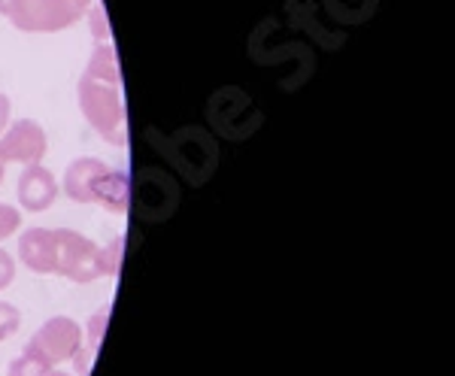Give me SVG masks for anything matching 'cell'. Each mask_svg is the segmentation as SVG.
<instances>
[{
	"label": "cell",
	"mask_w": 455,
	"mask_h": 376,
	"mask_svg": "<svg viewBox=\"0 0 455 376\" xmlns=\"http://www.w3.org/2000/svg\"><path fill=\"white\" fill-rule=\"evenodd\" d=\"M64 195L76 204H98L109 212H128L131 180L98 158H76L64 173Z\"/></svg>",
	"instance_id": "1"
},
{
	"label": "cell",
	"mask_w": 455,
	"mask_h": 376,
	"mask_svg": "<svg viewBox=\"0 0 455 376\" xmlns=\"http://www.w3.org/2000/svg\"><path fill=\"white\" fill-rule=\"evenodd\" d=\"M92 0H0V12L28 34H55L79 21Z\"/></svg>",
	"instance_id": "2"
},
{
	"label": "cell",
	"mask_w": 455,
	"mask_h": 376,
	"mask_svg": "<svg viewBox=\"0 0 455 376\" xmlns=\"http://www.w3.org/2000/svg\"><path fill=\"white\" fill-rule=\"evenodd\" d=\"M79 109L94 131L113 146L128 143V116H124V103L119 85L98 83V79H79Z\"/></svg>",
	"instance_id": "3"
},
{
	"label": "cell",
	"mask_w": 455,
	"mask_h": 376,
	"mask_svg": "<svg viewBox=\"0 0 455 376\" xmlns=\"http://www.w3.org/2000/svg\"><path fill=\"white\" fill-rule=\"evenodd\" d=\"M58 258L55 276H64L70 283H92L100 276V246L70 228H55Z\"/></svg>",
	"instance_id": "4"
},
{
	"label": "cell",
	"mask_w": 455,
	"mask_h": 376,
	"mask_svg": "<svg viewBox=\"0 0 455 376\" xmlns=\"http://www.w3.org/2000/svg\"><path fill=\"white\" fill-rule=\"evenodd\" d=\"M83 334L85 331L73 319H68V316H55V319H49L46 325L36 331L25 349L40 358H46L49 364L55 367V364H61V361H70L79 349H83L85 346Z\"/></svg>",
	"instance_id": "5"
},
{
	"label": "cell",
	"mask_w": 455,
	"mask_h": 376,
	"mask_svg": "<svg viewBox=\"0 0 455 376\" xmlns=\"http://www.w3.org/2000/svg\"><path fill=\"white\" fill-rule=\"evenodd\" d=\"M0 155L6 161H19V164H40L46 155V131L34 119H19L4 131L0 140Z\"/></svg>",
	"instance_id": "6"
},
{
	"label": "cell",
	"mask_w": 455,
	"mask_h": 376,
	"mask_svg": "<svg viewBox=\"0 0 455 376\" xmlns=\"http://www.w3.org/2000/svg\"><path fill=\"white\" fill-rule=\"evenodd\" d=\"M19 258L31 274L52 276L58 258V240L52 228H28L19 237Z\"/></svg>",
	"instance_id": "7"
},
{
	"label": "cell",
	"mask_w": 455,
	"mask_h": 376,
	"mask_svg": "<svg viewBox=\"0 0 455 376\" xmlns=\"http://www.w3.org/2000/svg\"><path fill=\"white\" fill-rule=\"evenodd\" d=\"M58 182L43 164H28L19 176V204L28 212H43L55 204Z\"/></svg>",
	"instance_id": "8"
},
{
	"label": "cell",
	"mask_w": 455,
	"mask_h": 376,
	"mask_svg": "<svg viewBox=\"0 0 455 376\" xmlns=\"http://www.w3.org/2000/svg\"><path fill=\"white\" fill-rule=\"evenodd\" d=\"M83 76L88 79H98V83H109V85H119L122 83V70H119V58H116L113 43H98L88 58V68Z\"/></svg>",
	"instance_id": "9"
},
{
	"label": "cell",
	"mask_w": 455,
	"mask_h": 376,
	"mask_svg": "<svg viewBox=\"0 0 455 376\" xmlns=\"http://www.w3.org/2000/svg\"><path fill=\"white\" fill-rule=\"evenodd\" d=\"M55 367L46 358L34 356V352H21V356L10 364V376H49Z\"/></svg>",
	"instance_id": "10"
},
{
	"label": "cell",
	"mask_w": 455,
	"mask_h": 376,
	"mask_svg": "<svg viewBox=\"0 0 455 376\" xmlns=\"http://www.w3.org/2000/svg\"><path fill=\"white\" fill-rule=\"evenodd\" d=\"M122 237H113L107 246H100V276H116L122 268Z\"/></svg>",
	"instance_id": "11"
},
{
	"label": "cell",
	"mask_w": 455,
	"mask_h": 376,
	"mask_svg": "<svg viewBox=\"0 0 455 376\" xmlns=\"http://www.w3.org/2000/svg\"><path fill=\"white\" fill-rule=\"evenodd\" d=\"M107 319H109V307H100L98 313L92 316V322H88V346L85 349L92 352V356H98V346L104 340V331H107Z\"/></svg>",
	"instance_id": "12"
},
{
	"label": "cell",
	"mask_w": 455,
	"mask_h": 376,
	"mask_svg": "<svg viewBox=\"0 0 455 376\" xmlns=\"http://www.w3.org/2000/svg\"><path fill=\"white\" fill-rule=\"evenodd\" d=\"M21 325V316L19 309L12 304H6V300H0V340H6V337H12Z\"/></svg>",
	"instance_id": "13"
},
{
	"label": "cell",
	"mask_w": 455,
	"mask_h": 376,
	"mask_svg": "<svg viewBox=\"0 0 455 376\" xmlns=\"http://www.w3.org/2000/svg\"><path fill=\"white\" fill-rule=\"evenodd\" d=\"M19 225H21V212L16 210V206L0 204V240L12 237V234L19 231Z\"/></svg>",
	"instance_id": "14"
},
{
	"label": "cell",
	"mask_w": 455,
	"mask_h": 376,
	"mask_svg": "<svg viewBox=\"0 0 455 376\" xmlns=\"http://www.w3.org/2000/svg\"><path fill=\"white\" fill-rule=\"evenodd\" d=\"M88 19H92V36H94V43H109V25H107L104 6H92Z\"/></svg>",
	"instance_id": "15"
},
{
	"label": "cell",
	"mask_w": 455,
	"mask_h": 376,
	"mask_svg": "<svg viewBox=\"0 0 455 376\" xmlns=\"http://www.w3.org/2000/svg\"><path fill=\"white\" fill-rule=\"evenodd\" d=\"M12 279H16V261L6 249H0V289H6Z\"/></svg>",
	"instance_id": "16"
},
{
	"label": "cell",
	"mask_w": 455,
	"mask_h": 376,
	"mask_svg": "<svg viewBox=\"0 0 455 376\" xmlns=\"http://www.w3.org/2000/svg\"><path fill=\"white\" fill-rule=\"evenodd\" d=\"M10 113H12V103L4 92H0V134H4L6 124H10Z\"/></svg>",
	"instance_id": "17"
},
{
	"label": "cell",
	"mask_w": 455,
	"mask_h": 376,
	"mask_svg": "<svg viewBox=\"0 0 455 376\" xmlns=\"http://www.w3.org/2000/svg\"><path fill=\"white\" fill-rule=\"evenodd\" d=\"M4 171H6V158L0 155V180H4Z\"/></svg>",
	"instance_id": "18"
},
{
	"label": "cell",
	"mask_w": 455,
	"mask_h": 376,
	"mask_svg": "<svg viewBox=\"0 0 455 376\" xmlns=\"http://www.w3.org/2000/svg\"><path fill=\"white\" fill-rule=\"evenodd\" d=\"M49 376H70V373H61V371H52V373H49Z\"/></svg>",
	"instance_id": "19"
}]
</instances>
